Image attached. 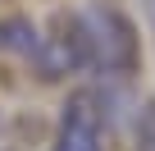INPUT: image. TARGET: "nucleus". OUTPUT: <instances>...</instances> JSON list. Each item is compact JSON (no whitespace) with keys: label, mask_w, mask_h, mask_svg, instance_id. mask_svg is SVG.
<instances>
[{"label":"nucleus","mask_w":155,"mask_h":151,"mask_svg":"<svg viewBox=\"0 0 155 151\" xmlns=\"http://www.w3.org/2000/svg\"><path fill=\"white\" fill-rule=\"evenodd\" d=\"M96 41V69L101 73H128L137 64V32L119 9H87L82 14Z\"/></svg>","instance_id":"obj_1"},{"label":"nucleus","mask_w":155,"mask_h":151,"mask_svg":"<svg viewBox=\"0 0 155 151\" xmlns=\"http://www.w3.org/2000/svg\"><path fill=\"white\" fill-rule=\"evenodd\" d=\"M55 151H101V124H96L91 96H68V105L59 115Z\"/></svg>","instance_id":"obj_2"},{"label":"nucleus","mask_w":155,"mask_h":151,"mask_svg":"<svg viewBox=\"0 0 155 151\" xmlns=\"http://www.w3.org/2000/svg\"><path fill=\"white\" fill-rule=\"evenodd\" d=\"M0 50H9V55H37L41 50L37 28L28 19H0Z\"/></svg>","instance_id":"obj_3"},{"label":"nucleus","mask_w":155,"mask_h":151,"mask_svg":"<svg viewBox=\"0 0 155 151\" xmlns=\"http://www.w3.org/2000/svg\"><path fill=\"white\" fill-rule=\"evenodd\" d=\"M132 146H137V151H155V101L141 105V115H137V133H132Z\"/></svg>","instance_id":"obj_4"},{"label":"nucleus","mask_w":155,"mask_h":151,"mask_svg":"<svg viewBox=\"0 0 155 151\" xmlns=\"http://www.w3.org/2000/svg\"><path fill=\"white\" fill-rule=\"evenodd\" d=\"M146 9H150V19H155V0H146Z\"/></svg>","instance_id":"obj_5"}]
</instances>
